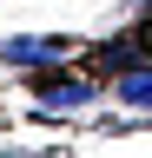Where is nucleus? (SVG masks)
Returning a JSON list of instances; mask_svg holds the SVG:
<instances>
[{
  "label": "nucleus",
  "instance_id": "nucleus-1",
  "mask_svg": "<svg viewBox=\"0 0 152 158\" xmlns=\"http://www.w3.org/2000/svg\"><path fill=\"white\" fill-rule=\"evenodd\" d=\"M93 92H99V79H80V73H53V79H40V118L80 112Z\"/></svg>",
  "mask_w": 152,
  "mask_h": 158
},
{
  "label": "nucleus",
  "instance_id": "nucleus-2",
  "mask_svg": "<svg viewBox=\"0 0 152 158\" xmlns=\"http://www.w3.org/2000/svg\"><path fill=\"white\" fill-rule=\"evenodd\" d=\"M0 59L7 66H66V40H7Z\"/></svg>",
  "mask_w": 152,
  "mask_h": 158
},
{
  "label": "nucleus",
  "instance_id": "nucleus-3",
  "mask_svg": "<svg viewBox=\"0 0 152 158\" xmlns=\"http://www.w3.org/2000/svg\"><path fill=\"white\" fill-rule=\"evenodd\" d=\"M112 99H119V106L152 112V59H132L126 73H112Z\"/></svg>",
  "mask_w": 152,
  "mask_h": 158
},
{
  "label": "nucleus",
  "instance_id": "nucleus-4",
  "mask_svg": "<svg viewBox=\"0 0 152 158\" xmlns=\"http://www.w3.org/2000/svg\"><path fill=\"white\" fill-rule=\"evenodd\" d=\"M132 59H145V46H139V40H112V46H93V66H99L106 79H112V73H126Z\"/></svg>",
  "mask_w": 152,
  "mask_h": 158
}]
</instances>
